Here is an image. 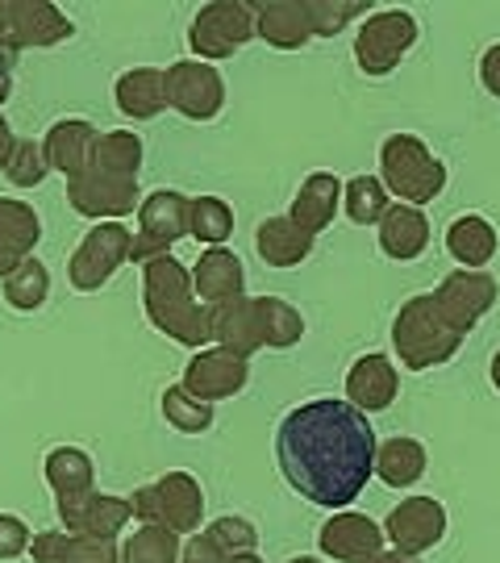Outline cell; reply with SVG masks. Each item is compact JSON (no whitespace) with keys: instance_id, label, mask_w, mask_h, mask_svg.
Here are the masks:
<instances>
[{"instance_id":"49","label":"cell","mask_w":500,"mask_h":563,"mask_svg":"<svg viewBox=\"0 0 500 563\" xmlns=\"http://www.w3.org/2000/svg\"><path fill=\"white\" fill-rule=\"evenodd\" d=\"M9 38V0H0V46Z\"/></svg>"},{"instance_id":"15","label":"cell","mask_w":500,"mask_h":563,"mask_svg":"<svg viewBox=\"0 0 500 563\" xmlns=\"http://www.w3.org/2000/svg\"><path fill=\"white\" fill-rule=\"evenodd\" d=\"M76 34L71 18L51 0H9V38L4 46L18 51H42V46H59Z\"/></svg>"},{"instance_id":"3","label":"cell","mask_w":500,"mask_h":563,"mask_svg":"<svg viewBox=\"0 0 500 563\" xmlns=\"http://www.w3.org/2000/svg\"><path fill=\"white\" fill-rule=\"evenodd\" d=\"M463 330L451 325V318L438 309L434 292H418L400 305L397 322H392V346H397V360L409 372H430L442 363L455 360V351L463 346Z\"/></svg>"},{"instance_id":"8","label":"cell","mask_w":500,"mask_h":563,"mask_svg":"<svg viewBox=\"0 0 500 563\" xmlns=\"http://www.w3.org/2000/svg\"><path fill=\"white\" fill-rule=\"evenodd\" d=\"M130 246H134V230L121 222H97L84 242L76 246V255L67 263L71 288L80 292H97L118 276L121 267L130 263Z\"/></svg>"},{"instance_id":"20","label":"cell","mask_w":500,"mask_h":563,"mask_svg":"<svg viewBox=\"0 0 500 563\" xmlns=\"http://www.w3.org/2000/svg\"><path fill=\"white\" fill-rule=\"evenodd\" d=\"M92 142H97V125L84 118H63L46 130L42 155L51 163V172H63L67 180L84 176L92 167Z\"/></svg>"},{"instance_id":"52","label":"cell","mask_w":500,"mask_h":563,"mask_svg":"<svg viewBox=\"0 0 500 563\" xmlns=\"http://www.w3.org/2000/svg\"><path fill=\"white\" fill-rule=\"evenodd\" d=\"M288 563H318L313 555H297V560H288Z\"/></svg>"},{"instance_id":"17","label":"cell","mask_w":500,"mask_h":563,"mask_svg":"<svg viewBox=\"0 0 500 563\" xmlns=\"http://www.w3.org/2000/svg\"><path fill=\"white\" fill-rule=\"evenodd\" d=\"M318 547L334 563H376V555L384 551V526H376L367 514L338 509L318 530Z\"/></svg>"},{"instance_id":"37","label":"cell","mask_w":500,"mask_h":563,"mask_svg":"<svg viewBox=\"0 0 500 563\" xmlns=\"http://www.w3.org/2000/svg\"><path fill=\"white\" fill-rule=\"evenodd\" d=\"M263 330H267L271 351H288L304 339V318L297 305H288L284 297H263Z\"/></svg>"},{"instance_id":"32","label":"cell","mask_w":500,"mask_h":563,"mask_svg":"<svg viewBox=\"0 0 500 563\" xmlns=\"http://www.w3.org/2000/svg\"><path fill=\"white\" fill-rule=\"evenodd\" d=\"M46 297H51V272H46V263H38L34 255L4 276V301H9V309L34 313V309L46 305Z\"/></svg>"},{"instance_id":"51","label":"cell","mask_w":500,"mask_h":563,"mask_svg":"<svg viewBox=\"0 0 500 563\" xmlns=\"http://www.w3.org/2000/svg\"><path fill=\"white\" fill-rule=\"evenodd\" d=\"M488 376H492V384L500 388V351L492 355V367H488Z\"/></svg>"},{"instance_id":"40","label":"cell","mask_w":500,"mask_h":563,"mask_svg":"<svg viewBox=\"0 0 500 563\" xmlns=\"http://www.w3.org/2000/svg\"><path fill=\"white\" fill-rule=\"evenodd\" d=\"M204 534H209L225 555H242V551H255V547H259V530L246 522V518H218Z\"/></svg>"},{"instance_id":"36","label":"cell","mask_w":500,"mask_h":563,"mask_svg":"<svg viewBox=\"0 0 500 563\" xmlns=\"http://www.w3.org/2000/svg\"><path fill=\"white\" fill-rule=\"evenodd\" d=\"M163 418L176 426L180 434H204L213 426V405L197 401L184 384H167L163 388Z\"/></svg>"},{"instance_id":"4","label":"cell","mask_w":500,"mask_h":563,"mask_svg":"<svg viewBox=\"0 0 500 563\" xmlns=\"http://www.w3.org/2000/svg\"><path fill=\"white\" fill-rule=\"evenodd\" d=\"M380 184L400 205L421 209L446 188V163L418 134H392L380 146Z\"/></svg>"},{"instance_id":"29","label":"cell","mask_w":500,"mask_h":563,"mask_svg":"<svg viewBox=\"0 0 500 563\" xmlns=\"http://www.w3.org/2000/svg\"><path fill=\"white\" fill-rule=\"evenodd\" d=\"M376 476L388 488H413L425 476V446L418 439H404V434L376 443Z\"/></svg>"},{"instance_id":"6","label":"cell","mask_w":500,"mask_h":563,"mask_svg":"<svg viewBox=\"0 0 500 563\" xmlns=\"http://www.w3.org/2000/svg\"><path fill=\"white\" fill-rule=\"evenodd\" d=\"M418 18L409 9H380V13H367V21L355 34V63H359L363 76H388L397 71L400 59L418 46Z\"/></svg>"},{"instance_id":"25","label":"cell","mask_w":500,"mask_h":563,"mask_svg":"<svg viewBox=\"0 0 500 563\" xmlns=\"http://www.w3.org/2000/svg\"><path fill=\"white\" fill-rule=\"evenodd\" d=\"M430 246V222L413 205H388L380 218V251L397 263H413Z\"/></svg>"},{"instance_id":"7","label":"cell","mask_w":500,"mask_h":563,"mask_svg":"<svg viewBox=\"0 0 500 563\" xmlns=\"http://www.w3.org/2000/svg\"><path fill=\"white\" fill-rule=\"evenodd\" d=\"M251 38H255V4H246V0H213V4H204L192 18V30H188V46L197 51L200 63L230 59Z\"/></svg>"},{"instance_id":"43","label":"cell","mask_w":500,"mask_h":563,"mask_svg":"<svg viewBox=\"0 0 500 563\" xmlns=\"http://www.w3.org/2000/svg\"><path fill=\"white\" fill-rule=\"evenodd\" d=\"M180 563H225V551H221V547L200 530V534H192V539L184 543Z\"/></svg>"},{"instance_id":"44","label":"cell","mask_w":500,"mask_h":563,"mask_svg":"<svg viewBox=\"0 0 500 563\" xmlns=\"http://www.w3.org/2000/svg\"><path fill=\"white\" fill-rule=\"evenodd\" d=\"M71 563H121V555H118V547L113 543H92V539H80Z\"/></svg>"},{"instance_id":"12","label":"cell","mask_w":500,"mask_h":563,"mask_svg":"<svg viewBox=\"0 0 500 563\" xmlns=\"http://www.w3.org/2000/svg\"><path fill=\"white\" fill-rule=\"evenodd\" d=\"M67 205L80 218H92V222H118L125 213H134L138 180H125V176H109L100 167H88L84 176L67 180Z\"/></svg>"},{"instance_id":"23","label":"cell","mask_w":500,"mask_h":563,"mask_svg":"<svg viewBox=\"0 0 500 563\" xmlns=\"http://www.w3.org/2000/svg\"><path fill=\"white\" fill-rule=\"evenodd\" d=\"M38 239H42V218L34 213V205L0 197V280L34 255Z\"/></svg>"},{"instance_id":"26","label":"cell","mask_w":500,"mask_h":563,"mask_svg":"<svg viewBox=\"0 0 500 563\" xmlns=\"http://www.w3.org/2000/svg\"><path fill=\"white\" fill-rule=\"evenodd\" d=\"M497 246H500L497 225L488 222V218H480V213H463L446 230V255L455 263H463L467 272H480L484 263H492Z\"/></svg>"},{"instance_id":"24","label":"cell","mask_w":500,"mask_h":563,"mask_svg":"<svg viewBox=\"0 0 500 563\" xmlns=\"http://www.w3.org/2000/svg\"><path fill=\"white\" fill-rule=\"evenodd\" d=\"M342 205V180L338 176H330V172H313V176H304L300 184V192L292 197V222L309 234V239H318L321 230H330L334 222V213H338Z\"/></svg>"},{"instance_id":"38","label":"cell","mask_w":500,"mask_h":563,"mask_svg":"<svg viewBox=\"0 0 500 563\" xmlns=\"http://www.w3.org/2000/svg\"><path fill=\"white\" fill-rule=\"evenodd\" d=\"M309 9V25H313V38H338L351 21L367 13L371 4L367 0H304Z\"/></svg>"},{"instance_id":"21","label":"cell","mask_w":500,"mask_h":563,"mask_svg":"<svg viewBox=\"0 0 500 563\" xmlns=\"http://www.w3.org/2000/svg\"><path fill=\"white\" fill-rule=\"evenodd\" d=\"M255 38H263L276 51H304L313 42L304 0H263V4H255Z\"/></svg>"},{"instance_id":"33","label":"cell","mask_w":500,"mask_h":563,"mask_svg":"<svg viewBox=\"0 0 500 563\" xmlns=\"http://www.w3.org/2000/svg\"><path fill=\"white\" fill-rule=\"evenodd\" d=\"M388 205H392V197L380 184V176H355V180L342 184V209L355 225H380Z\"/></svg>"},{"instance_id":"45","label":"cell","mask_w":500,"mask_h":563,"mask_svg":"<svg viewBox=\"0 0 500 563\" xmlns=\"http://www.w3.org/2000/svg\"><path fill=\"white\" fill-rule=\"evenodd\" d=\"M480 84L500 101V42H492L480 55Z\"/></svg>"},{"instance_id":"2","label":"cell","mask_w":500,"mask_h":563,"mask_svg":"<svg viewBox=\"0 0 500 563\" xmlns=\"http://www.w3.org/2000/svg\"><path fill=\"white\" fill-rule=\"evenodd\" d=\"M142 309L159 334L180 346L204 351V342H213V309L197 301L192 272L176 255H155L142 263Z\"/></svg>"},{"instance_id":"27","label":"cell","mask_w":500,"mask_h":563,"mask_svg":"<svg viewBox=\"0 0 500 563\" xmlns=\"http://www.w3.org/2000/svg\"><path fill=\"white\" fill-rule=\"evenodd\" d=\"M255 251L267 267H297L313 255V239L292 218H267L255 230Z\"/></svg>"},{"instance_id":"34","label":"cell","mask_w":500,"mask_h":563,"mask_svg":"<svg viewBox=\"0 0 500 563\" xmlns=\"http://www.w3.org/2000/svg\"><path fill=\"white\" fill-rule=\"evenodd\" d=\"M180 534L163 526H142L121 543V563H180Z\"/></svg>"},{"instance_id":"50","label":"cell","mask_w":500,"mask_h":563,"mask_svg":"<svg viewBox=\"0 0 500 563\" xmlns=\"http://www.w3.org/2000/svg\"><path fill=\"white\" fill-rule=\"evenodd\" d=\"M225 563H263L255 551H242V555H225Z\"/></svg>"},{"instance_id":"16","label":"cell","mask_w":500,"mask_h":563,"mask_svg":"<svg viewBox=\"0 0 500 563\" xmlns=\"http://www.w3.org/2000/svg\"><path fill=\"white\" fill-rule=\"evenodd\" d=\"M384 539H392L397 551L421 555L446 539V509L434 497H404L384 522Z\"/></svg>"},{"instance_id":"18","label":"cell","mask_w":500,"mask_h":563,"mask_svg":"<svg viewBox=\"0 0 500 563\" xmlns=\"http://www.w3.org/2000/svg\"><path fill=\"white\" fill-rule=\"evenodd\" d=\"M397 363L380 355V351L359 355V360L351 363V372H346V401L355 405L359 413H384L388 405L397 401Z\"/></svg>"},{"instance_id":"46","label":"cell","mask_w":500,"mask_h":563,"mask_svg":"<svg viewBox=\"0 0 500 563\" xmlns=\"http://www.w3.org/2000/svg\"><path fill=\"white\" fill-rule=\"evenodd\" d=\"M13 63H18V55L9 46H0V104L13 97Z\"/></svg>"},{"instance_id":"41","label":"cell","mask_w":500,"mask_h":563,"mask_svg":"<svg viewBox=\"0 0 500 563\" xmlns=\"http://www.w3.org/2000/svg\"><path fill=\"white\" fill-rule=\"evenodd\" d=\"M76 543L80 539L67 534V530H42V534L30 539V555H34V563H71Z\"/></svg>"},{"instance_id":"13","label":"cell","mask_w":500,"mask_h":563,"mask_svg":"<svg viewBox=\"0 0 500 563\" xmlns=\"http://www.w3.org/2000/svg\"><path fill=\"white\" fill-rule=\"evenodd\" d=\"M251 380V363L234 355V351H225V346H204L197 351L188 367H184V388L197 397V401H225V397H234L242 393Z\"/></svg>"},{"instance_id":"28","label":"cell","mask_w":500,"mask_h":563,"mask_svg":"<svg viewBox=\"0 0 500 563\" xmlns=\"http://www.w3.org/2000/svg\"><path fill=\"white\" fill-rule=\"evenodd\" d=\"M113 97H118V109L125 118H134V121L159 118L163 109H167L163 71L159 67H134V71H125L118 80V88H113Z\"/></svg>"},{"instance_id":"47","label":"cell","mask_w":500,"mask_h":563,"mask_svg":"<svg viewBox=\"0 0 500 563\" xmlns=\"http://www.w3.org/2000/svg\"><path fill=\"white\" fill-rule=\"evenodd\" d=\"M13 146H18V139H13V125L0 118V172L9 167V159H13Z\"/></svg>"},{"instance_id":"30","label":"cell","mask_w":500,"mask_h":563,"mask_svg":"<svg viewBox=\"0 0 500 563\" xmlns=\"http://www.w3.org/2000/svg\"><path fill=\"white\" fill-rule=\"evenodd\" d=\"M92 167L109 172V176H125L138 180L142 172V139L134 130H104L92 142Z\"/></svg>"},{"instance_id":"31","label":"cell","mask_w":500,"mask_h":563,"mask_svg":"<svg viewBox=\"0 0 500 563\" xmlns=\"http://www.w3.org/2000/svg\"><path fill=\"white\" fill-rule=\"evenodd\" d=\"M42 472H46V484L59 493V497H71V493H88L92 488V476H97V463L88 451L80 446H55L46 463H42Z\"/></svg>"},{"instance_id":"42","label":"cell","mask_w":500,"mask_h":563,"mask_svg":"<svg viewBox=\"0 0 500 563\" xmlns=\"http://www.w3.org/2000/svg\"><path fill=\"white\" fill-rule=\"evenodd\" d=\"M30 551V526L18 514H0V560H18Z\"/></svg>"},{"instance_id":"9","label":"cell","mask_w":500,"mask_h":563,"mask_svg":"<svg viewBox=\"0 0 500 563\" xmlns=\"http://www.w3.org/2000/svg\"><path fill=\"white\" fill-rule=\"evenodd\" d=\"M188 205L192 197H184L176 188H159L146 201H138V234L130 246V263L171 255V246L188 234Z\"/></svg>"},{"instance_id":"39","label":"cell","mask_w":500,"mask_h":563,"mask_svg":"<svg viewBox=\"0 0 500 563\" xmlns=\"http://www.w3.org/2000/svg\"><path fill=\"white\" fill-rule=\"evenodd\" d=\"M4 176H9V184H18V188H38V184L51 176V163H46V155H42V142L18 139L13 159H9V167H4Z\"/></svg>"},{"instance_id":"14","label":"cell","mask_w":500,"mask_h":563,"mask_svg":"<svg viewBox=\"0 0 500 563\" xmlns=\"http://www.w3.org/2000/svg\"><path fill=\"white\" fill-rule=\"evenodd\" d=\"M434 301L451 318V325L467 334V330H476V322H480L484 313H492V305L500 301V284L488 272H467V267H459V272H451L438 284Z\"/></svg>"},{"instance_id":"22","label":"cell","mask_w":500,"mask_h":563,"mask_svg":"<svg viewBox=\"0 0 500 563\" xmlns=\"http://www.w3.org/2000/svg\"><path fill=\"white\" fill-rule=\"evenodd\" d=\"M242 288H246V272L242 260L225 246H209L192 267V292L200 297V305L218 309L225 301H238Z\"/></svg>"},{"instance_id":"11","label":"cell","mask_w":500,"mask_h":563,"mask_svg":"<svg viewBox=\"0 0 500 563\" xmlns=\"http://www.w3.org/2000/svg\"><path fill=\"white\" fill-rule=\"evenodd\" d=\"M59 518L67 526V534L76 539H92V543H113L125 522L134 518L130 509V497H109V493H71V497H59Z\"/></svg>"},{"instance_id":"10","label":"cell","mask_w":500,"mask_h":563,"mask_svg":"<svg viewBox=\"0 0 500 563\" xmlns=\"http://www.w3.org/2000/svg\"><path fill=\"white\" fill-rule=\"evenodd\" d=\"M163 84H167V109L184 113L188 121H213L225 109V80L213 63H171L163 71Z\"/></svg>"},{"instance_id":"19","label":"cell","mask_w":500,"mask_h":563,"mask_svg":"<svg viewBox=\"0 0 500 563\" xmlns=\"http://www.w3.org/2000/svg\"><path fill=\"white\" fill-rule=\"evenodd\" d=\"M213 339L218 346L234 351L242 360H251L255 351L267 346V330H263V297H238L213 309Z\"/></svg>"},{"instance_id":"1","label":"cell","mask_w":500,"mask_h":563,"mask_svg":"<svg viewBox=\"0 0 500 563\" xmlns=\"http://www.w3.org/2000/svg\"><path fill=\"white\" fill-rule=\"evenodd\" d=\"M276 463L304 501L346 509L376 476V430L351 401L318 397L280 422Z\"/></svg>"},{"instance_id":"48","label":"cell","mask_w":500,"mask_h":563,"mask_svg":"<svg viewBox=\"0 0 500 563\" xmlns=\"http://www.w3.org/2000/svg\"><path fill=\"white\" fill-rule=\"evenodd\" d=\"M376 563H418V555H404V551H397V547H392V551H380V555H376Z\"/></svg>"},{"instance_id":"5","label":"cell","mask_w":500,"mask_h":563,"mask_svg":"<svg viewBox=\"0 0 500 563\" xmlns=\"http://www.w3.org/2000/svg\"><path fill=\"white\" fill-rule=\"evenodd\" d=\"M130 509L142 526H163V530H176V534H188V530H200V518H204V493H200V481L188 476V472H167L163 481L142 484L138 493L130 497Z\"/></svg>"},{"instance_id":"35","label":"cell","mask_w":500,"mask_h":563,"mask_svg":"<svg viewBox=\"0 0 500 563\" xmlns=\"http://www.w3.org/2000/svg\"><path fill=\"white\" fill-rule=\"evenodd\" d=\"M188 234L204 246H221L234 234V209L221 197H192L188 205Z\"/></svg>"}]
</instances>
